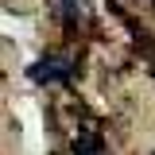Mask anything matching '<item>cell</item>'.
Listing matches in <instances>:
<instances>
[{
  "label": "cell",
  "instance_id": "obj_1",
  "mask_svg": "<svg viewBox=\"0 0 155 155\" xmlns=\"http://www.w3.org/2000/svg\"><path fill=\"white\" fill-rule=\"evenodd\" d=\"M27 78L35 81V85H54V81H70V62L58 54H47L39 58L35 66H27Z\"/></svg>",
  "mask_w": 155,
  "mask_h": 155
}]
</instances>
